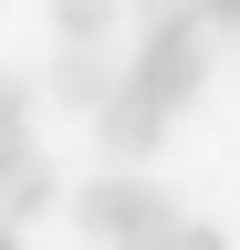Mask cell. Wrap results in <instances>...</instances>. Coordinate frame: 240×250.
<instances>
[{
	"label": "cell",
	"instance_id": "7a4b0ae2",
	"mask_svg": "<svg viewBox=\"0 0 240 250\" xmlns=\"http://www.w3.org/2000/svg\"><path fill=\"white\" fill-rule=\"evenodd\" d=\"M198 31H209V21H188V31H146L126 83H146L167 115H188V104H198V83H209V42H198Z\"/></svg>",
	"mask_w": 240,
	"mask_h": 250
},
{
	"label": "cell",
	"instance_id": "9c48e42d",
	"mask_svg": "<svg viewBox=\"0 0 240 250\" xmlns=\"http://www.w3.org/2000/svg\"><path fill=\"white\" fill-rule=\"evenodd\" d=\"M157 250H230V240H219V229H209V219H177V229H167Z\"/></svg>",
	"mask_w": 240,
	"mask_h": 250
},
{
	"label": "cell",
	"instance_id": "30bf717a",
	"mask_svg": "<svg viewBox=\"0 0 240 250\" xmlns=\"http://www.w3.org/2000/svg\"><path fill=\"white\" fill-rule=\"evenodd\" d=\"M209 21H219V31H230V42H240V0H209Z\"/></svg>",
	"mask_w": 240,
	"mask_h": 250
},
{
	"label": "cell",
	"instance_id": "277c9868",
	"mask_svg": "<svg viewBox=\"0 0 240 250\" xmlns=\"http://www.w3.org/2000/svg\"><path fill=\"white\" fill-rule=\"evenodd\" d=\"M63 198V167H52L42 146H21V156H0V219H11V229H32V219Z\"/></svg>",
	"mask_w": 240,
	"mask_h": 250
},
{
	"label": "cell",
	"instance_id": "6da1fadb",
	"mask_svg": "<svg viewBox=\"0 0 240 250\" xmlns=\"http://www.w3.org/2000/svg\"><path fill=\"white\" fill-rule=\"evenodd\" d=\"M73 219H84V240H94V250H146V240H167L188 208H177L157 177L115 167V177H84V188H73Z\"/></svg>",
	"mask_w": 240,
	"mask_h": 250
},
{
	"label": "cell",
	"instance_id": "8992f818",
	"mask_svg": "<svg viewBox=\"0 0 240 250\" xmlns=\"http://www.w3.org/2000/svg\"><path fill=\"white\" fill-rule=\"evenodd\" d=\"M126 0H52V42H105Z\"/></svg>",
	"mask_w": 240,
	"mask_h": 250
},
{
	"label": "cell",
	"instance_id": "3957f363",
	"mask_svg": "<svg viewBox=\"0 0 240 250\" xmlns=\"http://www.w3.org/2000/svg\"><path fill=\"white\" fill-rule=\"evenodd\" d=\"M94 136L126 156V167H146V156H157V136H167V104H157L146 83H115L105 104H94Z\"/></svg>",
	"mask_w": 240,
	"mask_h": 250
},
{
	"label": "cell",
	"instance_id": "5b68a950",
	"mask_svg": "<svg viewBox=\"0 0 240 250\" xmlns=\"http://www.w3.org/2000/svg\"><path fill=\"white\" fill-rule=\"evenodd\" d=\"M115 83H126V73L105 62V42H63V52H52V83H42V94H52V104H73V115H94Z\"/></svg>",
	"mask_w": 240,
	"mask_h": 250
},
{
	"label": "cell",
	"instance_id": "8fae6325",
	"mask_svg": "<svg viewBox=\"0 0 240 250\" xmlns=\"http://www.w3.org/2000/svg\"><path fill=\"white\" fill-rule=\"evenodd\" d=\"M0 250H21V229H11V219H0Z\"/></svg>",
	"mask_w": 240,
	"mask_h": 250
},
{
	"label": "cell",
	"instance_id": "7c38bea8",
	"mask_svg": "<svg viewBox=\"0 0 240 250\" xmlns=\"http://www.w3.org/2000/svg\"><path fill=\"white\" fill-rule=\"evenodd\" d=\"M146 250H157V240H146Z\"/></svg>",
	"mask_w": 240,
	"mask_h": 250
},
{
	"label": "cell",
	"instance_id": "52a82bcc",
	"mask_svg": "<svg viewBox=\"0 0 240 250\" xmlns=\"http://www.w3.org/2000/svg\"><path fill=\"white\" fill-rule=\"evenodd\" d=\"M21 146H32V83L0 73V156H21Z\"/></svg>",
	"mask_w": 240,
	"mask_h": 250
},
{
	"label": "cell",
	"instance_id": "ba28073f",
	"mask_svg": "<svg viewBox=\"0 0 240 250\" xmlns=\"http://www.w3.org/2000/svg\"><path fill=\"white\" fill-rule=\"evenodd\" d=\"M136 11V31H188V21H209V0H126Z\"/></svg>",
	"mask_w": 240,
	"mask_h": 250
}]
</instances>
